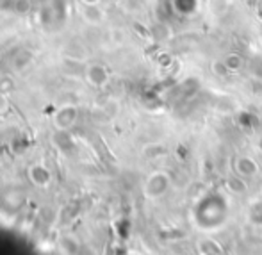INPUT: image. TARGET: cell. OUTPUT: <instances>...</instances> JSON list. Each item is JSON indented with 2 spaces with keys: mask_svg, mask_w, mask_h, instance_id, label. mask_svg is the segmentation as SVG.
<instances>
[{
  "mask_svg": "<svg viewBox=\"0 0 262 255\" xmlns=\"http://www.w3.org/2000/svg\"><path fill=\"white\" fill-rule=\"evenodd\" d=\"M86 80L90 86L102 90L109 84V72L102 65H90L86 68Z\"/></svg>",
  "mask_w": 262,
  "mask_h": 255,
  "instance_id": "1",
  "label": "cell"
},
{
  "mask_svg": "<svg viewBox=\"0 0 262 255\" xmlns=\"http://www.w3.org/2000/svg\"><path fill=\"white\" fill-rule=\"evenodd\" d=\"M82 2V6H97L98 0H80Z\"/></svg>",
  "mask_w": 262,
  "mask_h": 255,
  "instance_id": "2",
  "label": "cell"
}]
</instances>
